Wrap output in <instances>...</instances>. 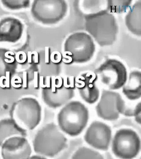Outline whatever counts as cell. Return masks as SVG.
I'll list each match as a JSON object with an SVG mask.
<instances>
[{
	"label": "cell",
	"mask_w": 141,
	"mask_h": 159,
	"mask_svg": "<svg viewBox=\"0 0 141 159\" xmlns=\"http://www.w3.org/2000/svg\"><path fill=\"white\" fill-rule=\"evenodd\" d=\"M56 78L55 76H52V92H56Z\"/></svg>",
	"instance_id": "24"
},
{
	"label": "cell",
	"mask_w": 141,
	"mask_h": 159,
	"mask_svg": "<svg viewBox=\"0 0 141 159\" xmlns=\"http://www.w3.org/2000/svg\"><path fill=\"white\" fill-rule=\"evenodd\" d=\"M94 73L99 76L102 83L111 90L120 89L127 81L126 68L123 63L116 59L106 60Z\"/></svg>",
	"instance_id": "5"
},
{
	"label": "cell",
	"mask_w": 141,
	"mask_h": 159,
	"mask_svg": "<svg viewBox=\"0 0 141 159\" xmlns=\"http://www.w3.org/2000/svg\"><path fill=\"white\" fill-rule=\"evenodd\" d=\"M88 110L79 103L71 104L64 109L58 117L61 129L71 136H77L85 127L88 120Z\"/></svg>",
	"instance_id": "3"
},
{
	"label": "cell",
	"mask_w": 141,
	"mask_h": 159,
	"mask_svg": "<svg viewBox=\"0 0 141 159\" xmlns=\"http://www.w3.org/2000/svg\"><path fill=\"white\" fill-rule=\"evenodd\" d=\"M45 63H49V50L48 49H46L45 51Z\"/></svg>",
	"instance_id": "28"
},
{
	"label": "cell",
	"mask_w": 141,
	"mask_h": 159,
	"mask_svg": "<svg viewBox=\"0 0 141 159\" xmlns=\"http://www.w3.org/2000/svg\"><path fill=\"white\" fill-rule=\"evenodd\" d=\"M34 86L35 88L38 87V72H34Z\"/></svg>",
	"instance_id": "23"
},
{
	"label": "cell",
	"mask_w": 141,
	"mask_h": 159,
	"mask_svg": "<svg viewBox=\"0 0 141 159\" xmlns=\"http://www.w3.org/2000/svg\"><path fill=\"white\" fill-rule=\"evenodd\" d=\"M26 135L25 130L13 119L0 121V145L10 138L17 136L25 137Z\"/></svg>",
	"instance_id": "14"
},
{
	"label": "cell",
	"mask_w": 141,
	"mask_h": 159,
	"mask_svg": "<svg viewBox=\"0 0 141 159\" xmlns=\"http://www.w3.org/2000/svg\"><path fill=\"white\" fill-rule=\"evenodd\" d=\"M25 137L17 136L6 140L2 146V155L3 158H29L31 154V149Z\"/></svg>",
	"instance_id": "11"
},
{
	"label": "cell",
	"mask_w": 141,
	"mask_h": 159,
	"mask_svg": "<svg viewBox=\"0 0 141 159\" xmlns=\"http://www.w3.org/2000/svg\"><path fill=\"white\" fill-rule=\"evenodd\" d=\"M64 86L66 88H69L70 87V85H68L67 84V76H65L63 77Z\"/></svg>",
	"instance_id": "26"
},
{
	"label": "cell",
	"mask_w": 141,
	"mask_h": 159,
	"mask_svg": "<svg viewBox=\"0 0 141 159\" xmlns=\"http://www.w3.org/2000/svg\"><path fill=\"white\" fill-rule=\"evenodd\" d=\"M5 85L7 88L10 87V72H6Z\"/></svg>",
	"instance_id": "22"
},
{
	"label": "cell",
	"mask_w": 141,
	"mask_h": 159,
	"mask_svg": "<svg viewBox=\"0 0 141 159\" xmlns=\"http://www.w3.org/2000/svg\"><path fill=\"white\" fill-rule=\"evenodd\" d=\"M73 159H103L101 155L96 151L84 147L79 148L72 157Z\"/></svg>",
	"instance_id": "16"
},
{
	"label": "cell",
	"mask_w": 141,
	"mask_h": 159,
	"mask_svg": "<svg viewBox=\"0 0 141 159\" xmlns=\"http://www.w3.org/2000/svg\"><path fill=\"white\" fill-rule=\"evenodd\" d=\"M67 54H73L76 60L81 62L89 61L95 51V45L91 37L86 33H74L69 37L64 43Z\"/></svg>",
	"instance_id": "7"
},
{
	"label": "cell",
	"mask_w": 141,
	"mask_h": 159,
	"mask_svg": "<svg viewBox=\"0 0 141 159\" xmlns=\"http://www.w3.org/2000/svg\"><path fill=\"white\" fill-rule=\"evenodd\" d=\"M55 78L56 79H58V80L59 82V84L58 85H56V87L57 88H60L62 86V84L63 81L62 79V78L60 76L56 77H55Z\"/></svg>",
	"instance_id": "25"
},
{
	"label": "cell",
	"mask_w": 141,
	"mask_h": 159,
	"mask_svg": "<svg viewBox=\"0 0 141 159\" xmlns=\"http://www.w3.org/2000/svg\"><path fill=\"white\" fill-rule=\"evenodd\" d=\"M141 2H137L131 8L125 17L126 24L132 33L141 36Z\"/></svg>",
	"instance_id": "15"
},
{
	"label": "cell",
	"mask_w": 141,
	"mask_h": 159,
	"mask_svg": "<svg viewBox=\"0 0 141 159\" xmlns=\"http://www.w3.org/2000/svg\"><path fill=\"white\" fill-rule=\"evenodd\" d=\"M46 87L49 88L50 87V77L49 76L46 77Z\"/></svg>",
	"instance_id": "31"
},
{
	"label": "cell",
	"mask_w": 141,
	"mask_h": 159,
	"mask_svg": "<svg viewBox=\"0 0 141 159\" xmlns=\"http://www.w3.org/2000/svg\"><path fill=\"white\" fill-rule=\"evenodd\" d=\"M96 109L99 116L108 120H116L120 113L124 115L127 109L119 94L109 90L103 91Z\"/></svg>",
	"instance_id": "8"
},
{
	"label": "cell",
	"mask_w": 141,
	"mask_h": 159,
	"mask_svg": "<svg viewBox=\"0 0 141 159\" xmlns=\"http://www.w3.org/2000/svg\"><path fill=\"white\" fill-rule=\"evenodd\" d=\"M32 54L31 52H29L28 54V63H32Z\"/></svg>",
	"instance_id": "33"
},
{
	"label": "cell",
	"mask_w": 141,
	"mask_h": 159,
	"mask_svg": "<svg viewBox=\"0 0 141 159\" xmlns=\"http://www.w3.org/2000/svg\"><path fill=\"white\" fill-rule=\"evenodd\" d=\"M6 77L5 76H2L0 77V86L2 88H5L6 87L5 85H4L3 83V81L4 79H5Z\"/></svg>",
	"instance_id": "29"
},
{
	"label": "cell",
	"mask_w": 141,
	"mask_h": 159,
	"mask_svg": "<svg viewBox=\"0 0 141 159\" xmlns=\"http://www.w3.org/2000/svg\"><path fill=\"white\" fill-rule=\"evenodd\" d=\"M21 105L14 111L11 115L15 122L21 128L32 130L40 122L41 112L39 106L34 102Z\"/></svg>",
	"instance_id": "9"
},
{
	"label": "cell",
	"mask_w": 141,
	"mask_h": 159,
	"mask_svg": "<svg viewBox=\"0 0 141 159\" xmlns=\"http://www.w3.org/2000/svg\"><path fill=\"white\" fill-rule=\"evenodd\" d=\"M74 78L73 76H72L70 77V87L71 88H73L74 87Z\"/></svg>",
	"instance_id": "30"
},
{
	"label": "cell",
	"mask_w": 141,
	"mask_h": 159,
	"mask_svg": "<svg viewBox=\"0 0 141 159\" xmlns=\"http://www.w3.org/2000/svg\"><path fill=\"white\" fill-rule=\"evenodd\" d=\"M32 54L35 55V63H38V54L36 52H33L32 53Z\"/></svg>",
	"instance_id": "32"
},
{
	"label": "cell",
	"mask_w": 141,
	"mask_h": 159,
	"mask_svg": "<svg viewBox=\"0 0 141 159\" xmlns=\"http://www.w3.org/2000/svg\"><path fill=\"white\" fill-rule=\"evenodd\" d=\"M9 54H10L11 55H14V53L11 51H8L6 52L5 54V56L6 57L11 59L10 60L8 59H5V61L7 63H13L14 61V58L13 57L9 56Z\"/></svg>",
	"instance_id": "20"
},
{
	"label": "cell",
	"mask_w": 141,
	"mask_h": 159,
	"mask_svg": "<svg viewBox=\"0 0 141 159\" xmlns=\"http://www.w3.org/2000/svg\"><path fill=\"white\" fill-rule=\"evenodd\" d=\"M110 128L102 122L95 121L91 124L85 136L86 142L94 148L107 150L111 138Z\"/></svg>",
	"instance_id": "10"
},
{
	"label": "cell",
	"mask_w": 141,
	"mask_h": 159,
	"mask_svg": "<svg viewBox=\"0 0 141 159\" xmlns=\"http://www.w3.org/2000/svg\"><path fill=\"white\" fill-rule=\"evenodd\" d=\"M140 142L138 135L131 130L118 131L113 139L112 150L116 156L124 159L136 157L139 152Z\"/></svg>",
	"instance_id": "6"
},
{
	"label": "cell",
	"mask_w": 141,
	"mask_h": 159,
	"mask_svg": "<svg viewBox=\"0 0 141 159\" xmlns=\"http://www.w3.org/2000/svg\"><path fill=\"white\" fill-rule=\"evenodd\" d=\"M23 87H27V72L24 71L23 73Z\"/></svg>",
	"instance_id": "21"
},
{
	"label": "cell",
	"mask_w": 141,
	"mask_h": 159,
	"mask_svg": "<svg viewBox=\"0 0 141 159\" xmlns=\"http://www.w3.org/2000/svg\"><path fill=\"white\" fill-rule=\"evenodd\" d=\"M130 1H124L122 4L120 5V3H118L119 5H117L116 3L112 2L113 4L116 5L114 6L110 4L109 2L108 3V9L111 11L116 12H123L125 11L127 7L130 5Z\"/></svg>",
	"instance_id": "17"
},
{
	"label": "cell",
	"mask_w": 141,
	"mask_h": 159,
	"mask_svg": "<svg viewBox=\"0 0 141 159\" xmlns=\"http://www.w3.org/2000/svg\"><path fill=\"white\" fill-rule=\"evenodd\" d=\"M123 92L129 100H135L141 96V74L138 71L131 72L128 81L123 87Z\"/></svg>",
	"instance_id": "13"
},
{
	"label": "cell",
	"mask_w": 141,
	"mask_h": 159,
	"mask_svg": "<svg viewBox=\"0 0 141 159\" xmlns=\"http://www.w3.org/2000/svg\"><path fill=\"white\" fill-rule=\"evenodd\" d=\"M11 84L15 88H19L21 86L20 84L16 85L15 83H22V80L20 77L17 76L13 77L11 80Z\"/></svg>",
	"instance_id": "19"
},
{
	"label": "cell",
	"mask_w": 141,
	"mask_h": 159,
	"mask_svg": "<svg viewBox=\"0 0 141 159\" xmlns=\"http://www.w3.org/2000/svg\"><path fill=\"white\" fill-rule=\"evenodd\" d=\"M67 139L55 124L46 125L37 132L33 142L34 150L43 156L54 157L66 146Z\"/></svg>",
	"instance_id": "2"
},
{
	"label": "cell",
	"mask_w": 141,
	"mask_h": 159,
	"mask_svg": "<svg viewBox=\"0 0 141 159\" xmlns=\"http://www.w3.org/2000/svg\"><path fill=\"white\" fill-rule=\"evenodd\" d=\"M133 116L135 117L136 121L140 124L141 122L140 103H139L136 105L135 108L134 109Z\"/></svg>",
	"instance_id": "18"
},
{
	"label": "cell",
	"mask_w": 141,
	"mask_h": 159,
	"mask_svg": "<svg viewBox=\"0 0 141 159\" xmlns=\"http://www.w3.org/2000/svg\"><path fill=\"white\" fill-rule=\"evenodd\" d=\"M67 10V3L63 0H36L33 3L31 11L38 21L52 24L62 20Z\"/></svg>",
	"instance_id": "4"
},
{
	"label": "cell",
	"mask_w": 141,
	"mask_h": 159,
	"mask_svg": "<svg viewBox=\"0 0 141 159\" xmlns=\"http://www.w3.org/2000/svg\"><path fill=\"white\" fill-rule=\"evenodd\" d=\"M43 78V76H41L40 77V84L41 87L44 88L46 87V85L44 84Z\"/></svg>",
	"instance_id": "27"
},
{
	"label": "cell",
	"mask_w": 141,
	"mask_h": 159,
	"mask_svg": "<svg viewBox=\"0 0 141 159\" xmlns=\"http://www.w3.org/2000/svg\"><path fill=\"white\" fill-rule=\"evenodd\" d=\"M75 79L77 82L81 84H75L76 86L80 89H83L82 97L87 103L92 104L96 102L99 96V91L97 87L96 83L98 76L94 73H89L85 75V76H80Z\"/></svg>",
	"instance_id": "12"
},
{
	"label": "cell",
	"mask_w": 141,
	"mask_h": 159,
	"mask_svg": "<svg viewBox=\"0 0 141 159\" xmlns=\"http://www.w3.org/2000/svg\"><path fill=\"white\" fill-rule=\"evenodd\" d=\"M86 31L100 46H109L116 40L118 28L115 17L106 10L86 15Z\"/></svg>",
	"instance_id": "1"
}]
</instances>
